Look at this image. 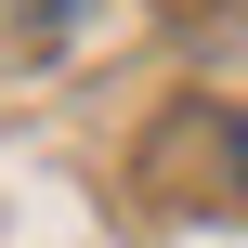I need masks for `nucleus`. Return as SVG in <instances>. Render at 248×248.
<instances>
[{"label": "nucleus", "instance_id": "obj_1", "mask_svg": "<svg viewBox=\"0 0 248 248\" xmlns=\"http://www.w3.org/2000/svg\"><path fill=\"white\" fill-rule=\"evenodd\" d=\"M222 157H235V183H248V118H222Z\"/></svg>", "mask_w": 248, "mask_h": 248}]
</instances>
